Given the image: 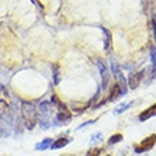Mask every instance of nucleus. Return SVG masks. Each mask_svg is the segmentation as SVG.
<instances>
[{
    "instance_id": "f3484780",
    "label": "nucleus",
    "mask_w": 156,
    "mask_h": 156,
    "mask_svg": "<svg viewBox=\"0 0 156 156\" xmlns=\"http://www.w3.org/2000/svg\"><path fill=\"white\" fill-rule=\"evenodd\" d=\"M153 37H155V43H156V20L153 19Z\"/></svg>"
},
{
    "instance_id": "2eb2a0df",
    "label": "nucleus",
    "mask_w": 156,
    "mask_h": 156,
    "mask_svg": "<svg viewBox=\"0 0 156 156\" xmlns=\"http://www.w3.org/2000/svg\"><path fill=\"white\" fill-rule=\"evenodd\" d=\"M101 153H102V149L101 148H91L87 152V156H99Z\"/></svg>"
},
{
    "instance_id": "39448f33",
    "label": "nucleus",
    "mask_w": 156,
    "mask_h": 156,
    "mask_svg": "<svg viewBox=\"0 0 156 156\" xmlns=\"http://www.w3.org/2000/svg\"><path fill=\"white\" fill-rule=\"evenodd\" d=\"M144 74H145V70H140L139 73H132V74L129 75V78H128V85H129V88H132V90L138 88L140 81H142V78H144Z\"/></svg>"
},
{
    "instance_id": "f257e3e1",
    "label": "nucleus",
    "mask_w": 156,
    "mask_h": 156,
    "mask_svg": "<svg viewBox=\"0 0 156 156\" xmlns=\"http://www.w3.org/2000/svg\"><path fill=\"white\" fill-rule=\"evenodd\" d=\"M21 118H23L24 126L29 131L34 129L38 119H37V109H36L33 102H29V101H23L21 102Z\"/></svg>"
},
{
    "instance_id": "6e6552de",
    "label": "nucleus",
    "mask_w": 156,
    "mask_h": 156,
    "mask_svg": "<svg viewBox=\"0 0 156 156\" xmlns=\"http://www.w3.org/2000/svg\"><path fill=\"white\" fill-rule=\"evenodd\" d=\"M119 97H122V91H121V87L119 84H114L111 90V94H109V98L108 101H116Z\"/></svg>"
},
{
    "instance_id": "423d86ee",
    "label": "nucleus",
    "mask_w": 156,
    "mask_h": 156,
    "mask_svg": "<svg viewBox=\"0 0 156 156\" xmlns=\"http://www.w3.org/2000/svg\"><path fill=\"white\" fill-rule=\"evenodd\" d=\"M153 116H156V104H153L152 107H149L148 109H145L144 112H140L139 121L140 122H145V121H148V119L153 118Z\"/></svg>"
},
{
    "instance_id": "7ed1b4c3",
    "label": "nucleus",
    "mask_w": 156,
    "mask_h": 156,
    "mask_svg": "<svg viewBox=\"0 0 156 156\" xmlns=\"http://www.w3.org/2000/svg\"><path fill=\"white\" fill-rule=\"evenodd\" d=\"M155 144H156V135H151V136H148V138H145L139 145L133 146V151H135L136 153H144V152H146V151H151V149L155 146Z\"/></svg>"
},
{
    "instance_id": "dca6fc26",
    "label": "nucleus",
    "mask_w": 156,
    "mask_h": 156,
    "mask_svg": "<svg viewBox=\"0 0 156 156\" xmlns=\"http://www.w3.org/2000/svg\"><path fill=\"white\" fill-rule=\"evenodd\" d=\"M97 140H102V135H101V132L92 135V138H91V142H97Z\"/></svg>"
},
{
    "instance_id": "f03ea898",
    "label": "nucleus",
    "mask_w": 156,
    "mask_h": 156,
    "mask_svg": "<svg viewBox=\"0 0 156 156\" xmlns=\"http://www.w3.org/2000/svg\"><path fill=\"white\" fill-rule=\"evenodd\" d=\"M51 114H53L51 102H48V101H41L37 107V119H38V123H40L41 129H48V128L51 126V122H50Z\"/></svg>"
},
{
    "instance_id": "0eeeda50",
    "label": "nucleus",
    "mask_w": 156,
    "mask_h": 156,
    "mask_svg": "<svg viewBox=\"0 0 156 156\" xmlns=\"http://www.w3.org/2000/svg\"><path fill=\"white\" fill-rule=\"evenodd\" d=\"M102 33H104V50L105 51H109V48H111V44H112V34L111 31L108 29H105V27H102Z\"/></svg>"
},
{
    "instance_id": "9d476101",
    "label": "nucleus",
    "mask_w": 156,
    "mask_h": 156,
    "mask_svg": "<svg viewBox=\"0 0 156 156\" xmlns=\"http://www.w3.org/2000/svg\"><path fill=\"white\" fill-rule=\"evenodd\" d=\"M53 142H54V140L51 139V138H45L44 140H41L40 144L36 145V149H37V151H45V149L51 148V145H53Z\"/></svg>"
},
{
    "instance_id": "f8f14e48",
    "label": "nucleus",
    "mask_w": 156,
    "mask_h": 156,
    "mask_svg": "<svg viewBox=\"0 0 156 156\" xmlns=\"http://www.w3.org/2000/svg\"><path fill=\"white\" fill-rule=\"evenodd\" d=\"M53 82L54 85H58V82H60V67L57 64L53 66Z\"/></svg>"
},
{
    "instance_id": "a211bd4d",
    "label": "nucleus",
    "mask_w": 156,
    "mask_h": 156,
    "mask_svg": "<svg viewBox=\"0 0 156 156\" xmlns=\"http://www.w3.org/2000/svg\"><path fill=\"white\" fill-rule=\"evenodd\" d=\"M94 122H95V121H88V122H85V123H82V125H80V126H78V128H80V129H81V128L87 126V125H91V123H94Z\"/></svg>"
},
{
    "instance_id": "1a4fd4ad",
    "label": "nucleus",
    "mask_w": 156,
    "mask_h": 156,
    "mask_svg": "<svg viewBox=\"0 0 156 156\" xmlns=\"http://www.w3.org/2000/svg\"><path fill=\"white\" fill-rule=\"evenodd\" d=\"M68 144H70V139H68V138H60V139L54 140L50 149H54V151H55V149H61V148H64V146H67Z\"/></svg>"
},
{
    "instance_id": "aec40b11",
    "label": "nucleus",
    "mask_w": 156,
    "mask_h": 156,
    "mask_svg": "<svg viewBox=\"0 0 156 156\" xmlns=\"http://www.w3.org/2000/svg\"><path fill=\"white\" fill-rule=\"evenodd\" d=\"M104 156H111V155H104Z\"/></svg>"
},
{
    "instance_id": "20e7f679",
    "label": "nucleus",
    "mask_w": 156,
    "mask_h": 156,
    "mask_svg": "<svg viewBox=\"0 0 156 156\" xmlns=\"http://www.w3.org/2000/svg\"><path fill=\"white\" fill-rule=\"evenodd\" d=\"M98 68H99V73H101V78H102L101 88L105 90V88H108V84H109V78H111V75H109V71H108L107 66H105V62H104L102 60H99L98 61Z\"/></svg>"
},
{
    "instance_id": "9b49d317",
    "label": "nucleus",
    "mask_w": 156,
    "mask_h": 156,
    "mask_svg": "<svg viewBox=\"0 0 156 156\" xmlns=\"http://www.w3.org/2000/svg\"><path fill=\"white\" fill-rule=\"evenodd\" d=\"M151 60H152V78L156 77V48H151Z\"/></svg>"
},
{
    "instance_id": "6ab92c4d",
    "label": "nucleus",
    "mask_w": 156,
    "mask_h": 156,
    "mask_svg": "<svg viewBox=\"0 0 156 156\" xmlns=\"http://www.w3.org/2000/svg\"><path fill=\"white\" fill-rule=\"evenodd\" d=\"M64 156H74V155H64Z\"/></svg>"
},
{
    "instance_id": "4468645a",
    "label": "nucleus",
    "mask_w": 156,
    "mask_h": 156,
    "mask_svg": "<svg viewBox=\"0 0 156 156\" xmlns=\"http://www.w3.org/2000/svg\"><path fill=\"white\" fill-rule=\"evenodd\" d=\"M132 105V102H125V104H121V105H119L118 108H116L115 109V114L116 115H119V114H122V112H125L128 109V108L131 107Z\"/></svg>"
},
{
    "instance_id": "ddd939ff",
    "label": "nucleus",
    "mask_w": 156,
    "mask_h": 156,
    "mask_svg": "<svg viewBox=\"0 0 156 156\" xmlns=\"http://www.w3.org/2000/svg\"><path fill=\"white\" fill-rule=\"evenodd\" d=\"M123 139L122 133H115V135H112L109 139H108V145H115L118 144V142H121V140Z\"/></svg>"
}]
</instances>
